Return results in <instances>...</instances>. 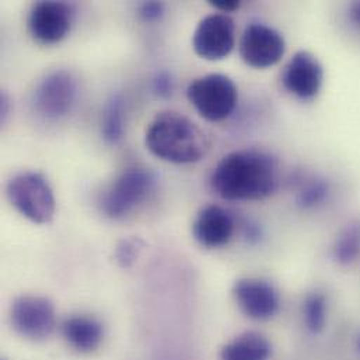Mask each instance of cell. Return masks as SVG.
I'll return each instance as SVG.
<instances>
[{
    "label": "cell",
    "mask_w": 360,
    "mask_h": 360,
    "mask_svg": "<svg viewBox=\"0 0 360 360\" xmlns=\"http://www.w3.org/2000/svg\"><path fill=\"white\" fill-rule=\"evenodd\" d=\"M279 180L278 162L269 153L241 149L221 158L210 176L212 189L226 200H261Z\"/></svg>",
    "instance_id": "6da1fadb"
},
{
    "label": "cell",
    "mask_w": 360,
    "mask_h": 360,
    "mask_svg": "<svg viewBox=\"0 0 360 360\" xmlns=\"http://www.w3.org/2000/svg\"><path fill=\"white\" fill-rule=\"evenodd\" d=\"M145 143L152 155L173 165L198 163L207 152L203 132L176 111H163L150 121Z\"/></svg>",
    "instance_id": "7a4b0ae2"
},
{
    "label": "cell",
    "mask_w": 360,
    "mask_h": 360,
    "mask_svg": "<svg viewBox=\"0 0 360 360\" xmlns=\"http://www.w3.org/2000/svg\"><path fill=\"white\" fill-rule=\"evenodd\" d=\"M11 206L37 224L49 223L55 214V196L48 180L35 172L15 174L6 185Z\"/></svg>",
    "instance_id": "3957f363"
},
{
    "label": "cell",
    "mask_w": 360,
    "mask_h": 360,
    "mask_svg": "<svg viewBox=\"0 0 360 360\" xmlns=\"http://www.w3.org/2000/svg\"><path fill=\"white\" fill-rule=\"evenodd\" d=\"M186 97L202 118L219 122L233 114L238 91L229 76L210 73L191 82L186 87Z\"/></svg>",
    "instance_id": "277c9868"
},
{
    "label": "cell",
    "mask_w": 360,
    "mask_h": 360,
    "mask_svg": "<svg viewBox=\"0 0 360 360\" xmlns=\"http://www.w3.org/2000/svg\"><path fill=\"white\" fill-rule=\"evenodd\" d=\"M155 186L156 176L152 170L128 169L107 189L101 199V209L110 219H122L142 205Z\"/></svg>",
    "instance_id": "5b68a950"
},
{
    "label": "cell",
    "mask_w": 360,
    "mask_h": 360,
    "mask_svg": "<svg viewBox=\"0 0 360 360\" xmlns=\"http://www.w3.org/2000/svg\"><path fill=\"white\" fill-rule=\"evenodd\" d=\"M77 100V82L65 69H58L45 75L32 93V107L35 112L48 120L56 121L66 117Z\"/></svg>",
    "instance_id": "8992f818"
},
{
    "label": "cell",
    "mask_w": 360,
    "mask_h": 360,
    "mask_svg": "<svg viewBox=\"0 0 360 360\" xmlns=\"http://www.w3.org/2000/svg\"><path fill=\"white\" fill-rule=\"evenodd\" d=\"M238 51L243 62L250 68L266 69L281 62L286 52V41L276 28L264 22H251L241 35Z\"/></svg>",
    "instance_id": "52a82bcc"
},
{
    "label": "cell",
    "mask_w": 360,
    "mask_h": 360,
    "mask_svg": "<svg viewBox=\"0 0 360 360\" xmlns=\"http://www.w3.org/2000/svg\"><path fill=\"white\" fill-rule=\"evenodd\" d=\"M236 46V24L229 14L213 13L203 17L192 35L195 53L205 60H221Z\"/></svg>",
    "instance_id": "ba28073f"
},
{
    "label": "cell",
    "mask_w": 360,
    "mask_h": 360,
    "mask_svg": "<svg viewBox=\"0 0 360 360\" xmlns=\"http://www.w3.org/2000/svg\"><path fill=\"white\" fill-rule=\"evenodd\" d=\"M73 15V7L65 1H37L27 17L28 32L39 44H58L70 31Z\"/></svg>",
    "instance_id": "9c48e42d"
},
{
    "label": "cell",
    "mask_w": 360,
    "mask_h": 360,
    "mask_svg": "<svg viewBox=\"0 0 360 360\" xmlns=\"http://www.w3.org/2000/svg\"><path fill=\"white\" fill-rule=\"evenodd\" d=\"M11 326L24 338H48L56 324L53 304L42 296H20L11 306Z\"/></svg>",
    "instance_id": "30bf717a"
},
{
    "label": "cell",
    "mask_w": 360,
    "mask_h": 360,
    "mask_svg": "<svg viewBox=\"0 0 360 360\" xmlns=\"http://www.w3.org/2000/svg\"><path fill=\"white\" fill-rule=\"evenodd\" d=\"M323 82L324 68L319 58L309 51L296 52L282 73V83L286 91L300 100L317 97Z\"/></svg>",
    "instance_id": "8fae6325"
},
{
    "label": "cell",
    "mask_w": 360,
    "mask_h": 360,
    "mask_svg": "<svg viewBox=\"0 0 360 360\" xmlns=\"http://www.w3.org/2000/svg\"><path fill=\"white\" fill-rule=\"evenodd\" d=\"M233 296L240 310L252 320H269L279 310L278 290L262 279H238L233 286Z\"/></svg>",
    "instance_id": "7c38bea8"
},
{
    "label": "cell",
    "mask_w": 360,
    "mask_h": 360,
    "mask_svg": "<svg viewBox=\"0 0 360 360\" xmlns=\"http://www.w3.org/2000/svg\"><path fill=\"white\" fill-rule=\"evenodd\" d=\"M234 233V220L231 214L219 205L202 207L192 224L195 240L206 248H219L226 245Z\"/></svg>",
    "instance_id": "4fadbf2b"
},
{
    "label": "cell",
    "mask_w": 360,
    "mask_h": 360,
    "mask_svg": "<svg viewBox=\"0 0 360 360\" xmlns=\"http://www.w3.org/2000/svg\"><path fill=\"white\" fill-rule=\"evenodd\" d=\"M62 334L73 349L82 354H90L103 342L104 328L94 317L73 316L63 321Z\"/></svg>",
    "instance_id": "5bb4252c"
},
{
    "label": "cell",
    "mask_w": 360,
    "mask_h": 360,
    "mask_svg": "<svg viewBox=\"0 0 360 360\" xmlns=\"http://www.w3.org/2000/svg\"><path fill=\"white\" fill-rule=\"evenodd\" d=\"M271 352V344L264 335L245 333L221 348L220 360H268Z\"/></svg>",
    "instance_id": "9a60e30c"
},
{
    "label": "cell",
    "mask_w": 360,
    "mask_h": 360,
    "mask_svg": "<svg viewBox=\"0 0 360 360\" xmlns=\"http://www.w3.org/2000/svg\"><path fill=\"white\" fill-rule=\"evenodd\" d=\"M125 103L121 94L115 93L108 97L103 110L101 135L108 145H117L124 136Z\"/></svg>",
    "instance_id": "2e32d148"
},
{
    "label": "cell",
    "mask_w": 360,
    "mask_h": 360,
    "mask_svg": "<svg viewBox=\"0 0 360 360\" xmlns=\"http://www.w3.org/2000/svg\"><path fill=\"white\" fill-rule=\"evenodd\" d=\"M360 254V223L354 221L348 224L334 245V257L342 264L348 265L354 262Z\"/></svg>",
    "instance_id": "e0dca14e"
},
{
    "label": "cell",
    "mask_w": 360,
    "mask_h": 360,
    "mask_svg": "<svg viewBox=\"0 0 360 360\" xmlns=\"http://www.w3.org/2000/svg\"><path fill=\"white\" fill-rule=\"evenodd\" d=\"M330 193V185L324 179H309L302 184L296 202L303 209H311L327 199Z\"/></svg>",
    "instance_id": "ac0fdd59"
},
{
    "label": "cell",
    "mask_w": 360,
    "mask_h": 360,
    "mask_svg": "<svg viewBox=\"0 0 360 360\" xmlns=\"http://www.w3.org/2000/svg\"><path fill=\"white\" fill-rule=\"evenodd\" d=\"M303 316L307 328L311 333H320L327 320V303L323 295L313 293L304 300Z\"/></svg>",
    "instance_id": "d6986e66"
},
{
    "label": "cell",
    "mask_w": 360,
    "mask_h": 360,
    "mask_svg": "<svg viewBox=\"0 0 360 360\" xmlns=\"http://www.w3.org/2000/svg\"><path fill=\"white\" fill-rule=\"evenodd\" d=\"M145 243L139 237L122 238L115 248V261L121 268H131L139 258Z\"/></svg>",
    "instance_id": "ffe728a7"
},
{
    "label": "cell",
    "mask_w": 360,
    "mask_h": 360,
    "mask_svg": "<svg viewBox=\"0 0 360 360\" xmlns=\"http://www.w3.org/2000/svg\"><path fill=\"white\" fill-rule=\"evenodd\" d=\"M152 90L159 98H169L174 91V79L169 70L156 72L152 79Z\"/></svg>",
    "instance_id": "44dd1931"
},
{
    "label": "cell",
    "mask_w": 360,
    "mask_h": 360,
    "mask_svg": "<svg viewBox=\"0 0 360 360\" xmlns=\"http://www.w3.org/2000/svg\"><path fill=\"white\" fill-rule=\"evenodd\" d=\"M165 11H166L165 3L156 1V0L145 1V3H142L141 8H139V13H141L142 18L146 20V21H158V20H160L165 15Z\"/></svg>",
    "instance_id": "7402d4cb"
},
{
    "label": "cell",
    "mask_w": 360,
    "mask_h": 360,
    "mask_svg": "<svg viewBox=\"0 0 360 360\" xmlns=\"http://www.w3.org/2000/svg\"><path fill=\"white\" fill-rule=\"evenodd\" d=\"M209 4L212 7H214L216 10L221 11L223 14H229L231 11L238 10L241 6V1H238V0H213V1H209Z\"/></svg>",
    "instance_id": "603a6c76"
},
{
    "label": "cell",
    "mask_w": 360,
    "mask_h": 360,
    "mask_svg": "<svg viewBox=\"0 0 360 360\" xmlns=\"http://www.w3.org/2000/svg\"><path fill=\"white\" fill-rule=\"evenodd\" d=\"M10 98L7 96L6 91H1L0 93V122L4 124L7 117H8V112H10Z\"/></svg>",
    "instance_id": "cb8c5ba5"
},
{
    "label": "cell",
    "mask_w": 360,
    "mask_h": 360,
    "mask_svg": "<svg viewBox=\"0 0 360 360\" xmlns=\"http://www.w3.org/2000/svg\"><path fill=\"white\" fill-rule=\"evenodd\" d=\"M349 20L360 31V1H354L349 6Z\"/></svg>",
    "instance_id": "d4e9b609"
},
{
    "label": "cell",
    "mask_w": 360,
    "mask_h": 360,
    "mask_svg": "<svg viewBox=\"0 0 360 360\" xmlns=\"http://www.w3.org/2000/svg\"><path fill=\"white\" fill-rule=\"evenodd\" d=\"M359 349H360V340H359Z\"/></svg>",
    "instance_id": "484cf974"
}]
</instances>
